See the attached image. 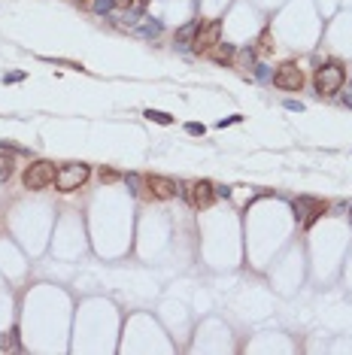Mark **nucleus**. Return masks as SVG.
Returning <instances> with one entry per match:
<instances>
[{
    "label": "nucleus",
    "mask_w": 352,
    "mask_h": 355,
    "mask_svg": "<svg viewBox=\"0 0 352 355\" xmlns=\"http://www.w3.org/2000/svg\"><path fill=\"white\" fill-rule=\"evenodd\" d=\"M346 82V73L340 64H325L316 70V91L319 95H337Z\"/></svg>",
    "instance_id": "nucleus-1"
},
{
    "label": "nucleus",
    "mask_w": 352,
    "mask_h": 355,
    "mask_svg": "<svg viewBox=\"0 0 352 355\" xmlns=\"http://www.w3.org/2000/svg\"><path fill=\"white\" fill-rule=\"evenodd\" d=\"M55 164L52 161H33L28 164V170H25V185L33 189V192H40V189H46V185H52L55 182Z\"/></svg>",
    "instance_id": "nucleus-2"
},
{
    "label": "nucleus",
    "mask_w": 352,
    "mask_h": 355,
    "mask_svg": "<svg viewBox=\"0 0 352 355\" xmlns=\"http://www.w3.org/2000/svg\"><path fill=\"white\" fill-rule=\"evenodd\" d=\"M88 164H64L58 173H55V185H58V192H73V189H79L85 179H88Z\"/></svg>",
    "instance_id": "nucleus-3"
},
{
    "label": "nucleus",
    "mask_w": 352,
    "mask_h": 355,
    "mask_svg": "<svg viewBox=\"0 0 352 355\" xmlns=\"http://www.w3.org/2000/svg\"><path fill=\"white\" fill-rule=\"evenodd\" d=\"M291 210H294V219H298L301 225L310 228L322 216V213L328 210V203H325V200H316V197H294Z\"/></svg>",
    "instance_id": "nucleus-4"
},
{
    "label": "nucleus",
    "mask_w": 352,
    "mask_h": 355,
    "mask_svg": "<svg viewBox=\"0 0 352 355\" xmlns=\"http://www.w3.org/2000/svg\"><path fill=\"white\" fill-rule=\"evenodd\" d=\"M219 36H222V25L219 22H207V25L197 28V33H194V40H192V49L197 55H207L219 43Z\"/></svg>",
    "instance_id": "nucleus-5"
},
{
    "label": "nucleus",
    "mask_w": 352,
    "mask_h": 355,
    "mask_svg": "<svg viewBox=\"0 0 352 355\" xmlns=\"http://www.w3.org/2000/svg\"><path fill=\"white\" fill-rule=\"evenodd\" d=\"M213 197H216V185H213V182H207V179H197V182H189V185H186V200L192 203L194 210L210 207V203H213Z\"/></svg>",
    "instance_id": "nucleus-6"
},
{
    "label": "nucleus",
    "mask_w": 352,
    "mask_h": 355,
    "mask_svg": "<svg viewBox=\"0 0 352 355\" xmlns=\"http://www.w3.org/2000/svg\"><path fill=\"white\" fill-rule=\"evenodd\" d=\"M273 85L283 88V91H301V85H304V73H301L294 64H283L276 73H273Z\"/></svg>",
    "instance_id": "nucleus-7"
},
{
    "label": "nucleus",
    "mask_w": 352,
    "mask_h": 355,
    "mask_svg": "<svg viewBox=\"0 0 352 355\" xmlns=\"http://www.w3.org/2000/svg\"><path fill=\"white\" fill-rule=\"evenodd\" d=\"M146 189H149V197L170 200V197L176 194V182L167 179V176H146Z\"/></svg>",
    "instance_id": "nucleus-8"
},
{
    "label": "nucleus",
    "mask_w": 352,
    "mask_h": 355,
    "mask_svg": "<svg viewBox=\"0 0 352 355\" xmlns=\"http://www.w3.org/2000/svg\"><path fill=\"white\" fill-rule=\"evenodd\" d=\"M234 52H237L234 46H228V43H216L207 55H210L216 64H231V61H234Z\"/></svg>",
    "instance_id": "nucleus-9"
},
{
    "label": "nucleus",
    "mask_w": 352,
    "mask_h": 355,
    "mask_svg": "<svg viewBox=\"0 0 352 355\" xmlns=\"http://www.w3.org/2000/svg\"><path fill=\"white\" fill-rule=\"evenodd\" d=\"M137 33L146 36V40H155V36L161 33V22L158 18H143V22L137 25Z\"/></svg>",
    "instance_id": "nucleus-10"
},
{
    "label": "nucleus",
    "mask_w": 352,
    "mask_h": 355,
    "mask_svg": "<svg viewBox=\"0 0 352 355\" xmlns=\"http://www.w3.org/2000/svg\"><path fill=\"white\" fill-rule=\"evenodd\" d=\"M197 28H200V22H192V25H186L182 31H176V46H179V49L192 46V40H194V33H197Z\"/></svg>",
    "instance_id": "nucleus-11"
},
{
    "label": "nucleus",
    "mask_w": 352,
    "mask_h": 355,
    "mask_svg": "<svg viewBox=\"0 0 352 355\" xmlns=\"http://www.w3.org/2000/svg\"><path fill=\"white\" fill-rule=\"evenodd\" d=\"M234 67H252L255 64V49H240V52H234Z\"/></svg>",
    "instance_id": "nucleus-12"
},
{
    "label": "nucleus",
    "mask_w": 352,
    "mask_h": 355,
    "mask_svg": "<svg viewBox=\"0 0 352 355\" xmlns=\"http://www.w3.org/2000/svg\"><path fill=\"white\" fill-rule=\"evenodd\" d=\"M149 122H158V125H173V116H167V113H161V109H146L143 113Z\"/></svg>",
    "instance_id": "nucleus-13"
},
{
    "label": "nucleus",
    "mask_w": 352,
    "mask_h": 355,
    "mask_svg": "<svg viewBox=\"0 0 352 355\" xmlns=\"http://www.w3.org/2000/svg\"><path fill=\"white\" fill-rule=\"evenodd\" d=\"M91 6H95L97 15H106V12H113V9H116V0H95Z\"/></svg>",
    "instance_id": "nucleus-14"
},
{
    "label": "nucleus",
    "mask_w": 352,
    "mask_h": 355,
    "mask_svg": "<svg viewBox=\"0 0 352 355\" xmlns=\"http://www.w3.org/2000/svg\"><path fill=\"white\" fill-rule=\"evenodd\" d=\"M252 70H255V76L261 79V82H267V79H273V73H270V67L264 64H252Z\"/></svg>",
    "instance_id": "nucleus-15"
},
{
    "label": "nucleus",
    "mask_w": 352,
    "mask_h": 355,
    "mask_svg": "<svg viewBox=\"0 0 352 355\" xmlns=\"http://www.w3.org/2000/svg\"><path fill=\"white\" fill-rule=\"evenodd\" d=\"M186 130H189L192 137H203V134H207V128H203V125H197V122H189V125H186Z\"/></svg>",
    "instance_id": "nucleus-16"
},
{
    "label": "nucleus",
    "mask_w": 352,
    "mask_h": 355,
    "mask_svg": "<svg viewBox=\"0 0 352 355\" xmlns=\"http://www.w3.org/2000/svg\"><path fill=\"white\" fill-rule=\"evenodd\" d=\"M128 189L131 194H140V176L137 173H128Z\"/></svg>",
    "instance_id": "nucleus-17"
},
{
    "label": "nucleus",
    "mask_w": 352,
    "mask_h": 355,
    "mask_svg": "<svg viewBox=\"0 0 352 355\" xmlns=\"http://www.w3.org/2000/svg\"><path fill=\"white\" fill-rule=\"evenodd\" d=\"M12 176V161L6 158V161H0V179H9Z\"/></svg>",
    "instance_id": "nucleus-18"
},
{
    "label": "nucleus",
    "mask_w": 352,
    "mask_h": 355,
    "mask_svg": "<svg viewBox=\"0 0 352 355\" xmlns=\"http://www.w3.org/2000/svg\"><path fill=\"white\" fill-rule=\"evenodd\" d=\"M22 79H25V73H22V70H15V73H6V76H3V82H22Z\"/></svg>",
    "instance_id": "nucleus-19"
},
{
    "label": "nucleus",
    "mask_w": 352,
    "mask_h": 355,
    "mask_svg": "<svg viewBox=\"0 0 352 355\" xmlns=\"http://www.w3.org/2000/svg\"><path fill=\"white\" fill-rule=\"evenodd\" d=\"M258 52H270V33L267 31L261 33V46H258Z\"/></svg>",
    "instance_id": "nucleus-20"
},
{
    "label": "nucleus",
    "mask_w": 352,
    "mask_h": 355,
    "mask_svg": "<svg viewBox=\"0 0 352 355\" xmlns=\"http://www.w3.org/2000/svg\"><path fill=\"white\" fill-rule=\"evenodd\" d=\"M100 179H106V182H113V179H119V173H116V170H100Z\"/></svg>",
    "instance_id": "nucleus-21"
},
{
    "label": "nucleus",
    "mask_w": 352,
    "mask_h": 355,
    "mask_svg": "<svg viewBox=\"0 0 352 355\" xmlns=\"http://www.w3.org/2000/svg\"><path fill=\"white\" fill-rule=\"evenodd\" d=\"M286 109H291V113H301V109H304V103H298V100H286Z\"/></svg>",
    "instance_id": "nucleus-22"
},
{
    "label": "nucleus",
    "mask_w": 352,
    "mask_h": 355,
    "mask_svg": "<svg viewBox=\"0 0 352 355\" xmlns=\"http://www.w3.org/2000/svg\"><path fill=\"white\" fill-rule=\"evenodd\" d=\"M240 119H243V116H231V119H222V122H219V128H225V125H237Z\"/></svg>",
    "instance_id": "nucleus-23"
},
{
    "label": "nucleus",
    "mask_w": 352,
    "mask_h": 355,
    "mask_svg": "<svg viewBox=\"0 0 352 355\" xmlns=\"http://www.w3.org/2000/svg\"><path fill=\"white\" fill-rule=\"evenodd\" d=\"M216 194H219V197H231V189H228V185H216Z\"/></svg>",
    "instance_id": "nucleus-24"
},
{
    "label": "nucleus",
    "mask_w": 352,
    "mask_h": 355,
    "mask_svg": "<svg viewBox=\"0 0 352 355\" xmlns=\"http://www.w3.org/2000/svg\"><path fill=\"white\" fill-rule=\"evenodd\" d=\"M349 95H352V82H349Z\"/></svg>",
    "instance_id": "nucleus-25"
},
{
    "label": "nucleus",
    "mask_w": 352,
    "mask_h": 355,
    "mask_svg": "<svg viewBox=\"0 0 352 355\" xmlns=\"http://www.w3.org/2000/svg\"><path fill=\"white\" fill-rule=\"evenodd\" d=\"M76 3H85V0H76Z\"/></svg>",
    "instance_id": "nucleus-26"
}]
</instances>
